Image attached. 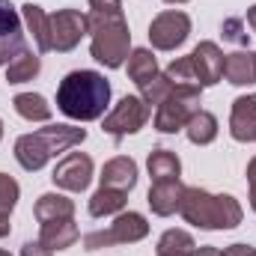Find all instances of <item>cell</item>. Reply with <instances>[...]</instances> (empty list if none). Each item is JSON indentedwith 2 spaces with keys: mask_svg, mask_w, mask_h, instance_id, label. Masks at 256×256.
<instances>
[{
  "mask_svg": "<svg viewBox=\"0 0 256 256\" xmlns=\"http://www.w3.org/2000/svg\"><path fill=\"white\" fill-rule=\"evenodd\" d=\"M110 104V84L102 72L78 68L68 72L57 86V110L74 122L102 120Z\"/></svg>",
  "mask_w": 256,
  "mask_h": 256,
  "instance_id": "cell-1",
  "label": "cell"
},
{
  "mask_svg": "<svg viewBox=\"0 0 256 256\" xmlns=\"http://www.w3.org/2000/svg\"><path fill=\"white\" fill-rule=\"evenodd\" d=\"M84 140H86V128L66 126V122L45 126V128H39V131H33V134H21L15 140V161L27 173H36L51 158H57L60 152H68V149L80 146Z\"/></svg>",
  "mask_w": 256,
  "mask_h": 256,
  "instance_id": "cell-2",
  "label": "cell"
},
{
  "mask_svg": "<svg viewBox=\"0 0 256 256\" xmlns=\"http://www.w3.org/2000/svg\"><path fill=\"white\" fill-rule=\"evenodd\" d=\"M179 214L196 230H236L244 218L242 206L230 194H208L202 188H185Z\"/></svg>",
  "mask_w": 256,
  "mask_h": 256,
  "instance_id": "cell-3",
  "label": "cell"
},
{
  "mask_svg": "<svg viewBox=\"0 0 256 256\" xmlns=\"http://www.w3.org/2000/svg\"><path fill=\"white\" fill-rule=\"evenodd\" d=\"M90 18V54L104 68L126 66L131 54V30L122 12L116 15H86Z\"/></svg>",
  "mask_w": 256,
  "mask_h": 256,
  "instance_id": "cell-4",
  "label": "cell"
},
{
  "mask_svg": "<svg viewBox=\"0 0 256 256\" xmlns=\"http://www.w3.org/2000/svg\"><path fill=\"white\" fill-rule=\"evenodd\" d=\"M200 86H173V92L158 104L155 110V128L161 134H176L185 131V126L191 122V116L200 110Z\"/></svg>",
  "mask_w": 256,
  "mask_h": 256,
  "instance_id": "cell-5",
  "label": "cell"
},
{
  "mask_svg": "<svg viewBox=\"0 0 256 256\" xmlns=\"http://www.w3.org/2000/svg\"><path fill=\"white\" fill-rule=\"evenodd\" d=\"M149 236V220L140 212H120L108 230H96L84 236L86 250H102L110 244H137Z\"/></svg>",
  "mask_w": 256,
  "mask_h": 256,
  "instance_id": "cell-6",
  "label": "cell"
},
{
  "mask_svg": "<svg viewBox=\"0 0 256 256\" xmlns=\"http://www.w3.org/2000/svg\"><path fill=\"white\" fill-rule=\"evenodd\" d=\"M188 36H191V18L182 9L158 12L149 24V42L155 51H176L188 42Z\"/></svg>",
  "mask_w": 256,
  "mask_h": 256,
  "instance_id": "cell-7",
  "label": "cell"
},
{
  "mask_svg": "<svg viewBox=\"0 0 256 256\" xmlns=\"http://www.w3.org/2000/svg\"><path fill=\"white\" fill-rule=\"evenodd\" d=\"M146 120H149V104L140 98V96H122L116 104H114V110L104 116V131L114 137V140H122L128 134H137L140 128L146 126Z\"/></svg>",
  "mask_w": 256,
  "mask_h": 256,
  "instance_id": "cell-8",
  "label": "cell"
},
{
  "mask_svg": "<svg viewBox=\"0 0 256 256\" xmlns=\"http://www.w3.org/2000/svg\"><path fill=\"white\" fill-rule=\"evenodd\" d=\"M90 33V18L78 9H60L51 15V51L68 54Z\"/></svg>",
  "mask_w": 256,
  "mask_h": 256,
  "instance_id": "cell-9",
  "label": "cell"
},
{
  "mask_svg": "<svg viewBox=\"0 0 256 256\" xmlns=\"http://www.w3.org/2000/svg\"><path fill=\"white\" fill-rule=\"evenodd\" d=\"M51 182L72 194L86 191L90 182H92V158L86 152H68L63 161H57V167L51 173Z\"/></svg>",
  "mask_w": 256,
  "mask_h": 256,
  "instance_id": "cell-10",
  "label": "cell"
},
{
  "mask_svg": "<svg viewBox=\"0 0 256 256\" xmlns=\"http://www.w3.org/2000/svg\"><path fill=\"white\" fill-rule=\"evenodd\" d=\"M24 48L27 45H24L21 12L9 0H0V66H9Z\"/></svg>",
  "mask_w": 256,
  "mask_h": 256,
  "instance_id": "cell-11",
  "label": "cell"
},
{
  "mask_svg": "<svg viewBox=\"0 0 256 256\" xmlns=\"http://www.w3.org/2000/svg\"><path fill=\"white\" fill-rule=\"evenodd\" d=\"M224 60L226 54L218 48V42H200L191 51V63L196 72V80L200 86H214L220 78H224Z\"/></svg>",
  "mask_w": 256,
  "mask_h": 256,
  "instance_id": "cell-12",
  "label": "cell"
},
{
  "mask_svg": "<svg viewBox=\"0 0 256 256\" xmlns=\"http://www.w3.org/2000/svg\"><path fill=\"white\" fill-rule=\"evenodd\" d=\"M230 134L238 143H254L256 140V92L238 96L230 110Z\"/></svg>",
  "mask_w": 256,
  "mask_h": 256,
  "instance_id": "cell-13",
  "label": "cell"
},
{
  "mask_svg": "<svg viewBox=\"0 0 256 256\" xmlns=\"http://www.w3.org/2000/svg\"><path fill=\"white\" fill-rule=\"evenodd\" d=\"M182 191H185V185H182L179 179H173V182H152L149 196H146L152 214H158V218L176 214L179 206H182Z\"/></svg>",
  "mask_w": 256,
  "mask_h": 256,
  "instance_id": "cell-14",
  "label": "cell"
},
{
  "mask_svg": "<svg viewBox=\"0 0 256 256\" xmlns=\"http://www.w3.org/2000/svg\"><path fill=\"white\" fill-rule=\"evenodd\" d=\"M102 188H116V191H131L137 185V161L128 155H116L102 167Z\"/></svg>",
  "mask_w": 256,
  "mask_h": 256,
  "instance_id": "cell-15",
  "label": "cell"
},
{
  "mask_svg": "<svg viewBox=\"0 0 256 256\" xmlns=\"http://www.w3.org/2000/svg\"><path fill=\"white\" fill-rule=\"evenodd\" d=\"M21 21H24L27 33L33 36L36 54H48L51 51V15H45V9L36 6V3H24L21 6Z\"/></svg>",
  "mask_w": 256,
  "mask_h": 256,
  "instance_id": "cell-16",
  "label": "cell"
},
{
  "mask_svg": "<svg viewBox=\"0 0 256 256\" xmlns=\"http://www.w3.org/2000/svg\"><path fill=\"white\" fill-rule=\"evenodd\" d=\"M78 238H80V230H78L74 218L48 220V224H42V230H39V242H42L48 250H68Z\"/></svg>",
  "mask_w": 256,
  "mask_h": 256,
  "instance_id": "cell-17",
  "label": "cell"
},
{
  "mask_svg": "<svg viewBox=\"0 0 256 256\" xmlns=\"http://www.w3.org/2000/svg\"><path fill=\"white\" fill-rule=\"evenodd\" d=\"M146 170H149L152 182H173V179L182 176V161L170 149H155L146 158Z\"/></svg>",
  "mask_w": 256,
  "mask_h": 256,
  "instance_id": "cell-18",
  "label": "cell"
},
{
  "mask_svg": "<svg viewBox=\"0 0 256 256\" xmlns=\"http://www.w3.org/2000/svg\"><path fill=\"white\" fill-rule=\"evenodd\" d=\"M33 214L39 224H48V220H66V218H74V202L63 196V194H42L33 206Z\"/></svg>",
  "mask_w": 256,
  "mask_h": 256,
  "instance_id": "cell-19",
  "label": "cell"
},
{
  "mask_svg": "<svg viewBox=\"0 0 256 256\" xmlns=\"http://www.w3.org/2000/svg\"><path fill=\"white\" fill-rule=\"evenodd\" d=\"M224 78H226L232 86H250V84H256L254 54H250V51L226 54V60H224Z\"/></svg>",
  "mask_w": 256,
  "mask_h": 256,
  "instance_id": "cell-20",
  "label": "cell"
},
{
  "mask_svg": "<svg viewBox=\"0 0 256 256\" xmlns=\"http://www.w3.org/2000/svg\"><path fill=\"white\" fill-rule=\"evenodd\" d=\"M12 104H15V114L27 122H48L51 120V104L39 92H18L12 98Z\"/></svg>",
  "mask_w": 256,
  "mask_h": 256,
  "instance_id": "cell-21",
  "label": "cell"
},
{
  "mask_svg": "<svg viewBox=\"0 0 256 256\" xmlns=\"http://www.w3.org/2000/svg\"><path fill=\"white\" fill-rule=\"evenodd\" d=\"M128 202L126 191H116V188H98V191L90 196V214L92 218H110V214H120Z\"/></svg>",
  "mask_w": 256,
  "mask_h": 256,
  "instance_id": "cell-22",
  "label": "cell"
},
{
  "mask_svg": "<svg viewBox=\"0 0 256 256\" xmlns=\"http://www.w3.org/2000/svg\"><path fill=\"white\" fill-rule=\"evenodd\" d=\"M185 134H188V140H191L194 146H208L218 137V116L200 108L191 116V122L185 126Z\"/></svg>",
  "mask_w": 256,
  "mask_h": 256,
  "instance_id": "cell-23",
  "label": "cell"
},
{
  "mask_svg": "<svg viewBox=\"0 0 256 256\" xmlns=\"http://www.w3.org/2000/svg\"><path fill=\"white\" fill-rule=\"evenodd\" d=\"M39 68H42L39 54H33L30 48H24L12 63L6 66V84H27V80H33L39 74Z\"/></svg>",
  "mask_w": 256,
  "mask_h": 256,
  "instance_id": "cell-24",
  "label": "cell"
},
{
  "mask_svg": "<svg viewBox=\"0 0 256 256\" xmlns=\"http://www.w3.org/2000/svg\"><path fill=\"white\" fill-rule=\"evenodd\" d=\"M158 74V63H155V54L149 51V48H134L131 54H128V78L137 84V86H143L146 80H152Z\"/></svg>",
  "mask_w": 256,
  "mask_h": 256,
  "instance_id": "cell-25",
  "label": "cell"
},
{
  "mask_svg": "<svg viewBox=\"0 0 256 256\" xmlns=\"http://www.w3.org/2000/svg\"><path fill=\"white\" fill-rule=\"evenodd\" d=\"M194 248H196V242H194L191 232H185V230H167L158 238L155 254L158 256H191Z\"/></svg>",
  "mask_w": 256,
  "mask_h": 256,
  "instance_id": "cell-26",
  "label": "cell"
},
{
  "mask_svg": "<svg viewBox=\"0 0 256 256\" xmlns=\"http://www.w3.org/2000/svg\"><path fill=\"white\" fill-rule=\"evenodd\" d=\"M164 74L170 78V84H173V86H200L196 72H194V63H191V54H188V57L173 60V63L167 66V72H164ZM200 90H202V86H200Z\"/></svg>",
  "mask_w": 256,
  "mask_h": 256,
  "instance_id": "cell-27",
  "label": "cell"
},
{
  "mask_svg": "<svg viewBox=\"0 0 256 256\" xmlns=\"http://www.w3.org/2000/svg\"><path fill=\"white\" fill-rule=\"evenodd\" d=\"M173 92V84H170V78L164 74V72H158L152 80H146L143 86H140V98L152 108V104H161L167 96Z\"/></svg>",
  "mask_w": 256,
  "mask_h": 256,
  "instance_id": "cell-28",
  "label": "cell"
},
{
  "mask_svg": "<svg viewBox=\"0 0 256 256\" xmlns=\"http://www.w3.org/2000/svg\"><path fill=\"white\" fill-rule=\"evenodd\" d=\"M18 196H21V185L12 176L0 173V218L12 214V208L18 206Z\"/></svg>",
  "mask_w": 256,
  "mask_h": 256,
  "instance_id": "cell-29",
  "label": "cell"
},
{
  "mask_svg": "<svg viewBox=\"0 0 256 256\" xmlns=\"http://www.w3.org/2000/svg\"><path fill=\"white\" fill-rule=\"evenodd\" d=\"M220 30H224V39H226V42L248 45V33H244V24H242V18H226Z\"/></svg>",
  "mask_w": 256,
  "mask_h": 256,
  "instance_id": "cell-30",
  "label": "cell"
},
{
  "mask_svg": "<svg viewBox=\"0 0 256 256\" xmlns=\"http://www.w3.org/2000/svg\"><path fill=\"white\" fill-rule=\"evenodd\" d=\"M92 15H116L122 12V0H90Z\"/></svg>",
  "mask_w": 256,
  "mask_h": 256,
  "instance_id": "cell-31",
  "label": "cell"
},
{
  "mask_svg": "<svg viewBox=\"0 0 256 256\" xmlns=\"http://www.w3.org/2000/svg\"><path fill=\"white\" fill-rule=\"evenodd\" d=\"M248 185H250V208L256 212V155L248 161Z\"/></svg>",
  "mask_w": 256,
  "mask_h": 256,
  "instance_id": "cell-32",
  "label": "cell"
},
{
  "mask_svg": "<svg viewBox=\"0 0 256 256\" xmlns=\"http://www.w3.org/2000/svg\"><path fill=\"white\" fill-rule=\"evenodd\" d=\"M54 250H48L42 242H27L24 248H21V256H51Z\"/></svg>",
  "mask_w": 256,
  "mask_h": 256,
  "instance_id": "cell-33",
  "label": "cell"
},
{
  "mask_svg": "<svg viewBox=\"0 0 256 256\" xmlns=\"http://www.w3.org/2000/svg\"><path fill=\"white\" fill-rule=\"evenodd\" d=\"M220 256H256V248L250 244H230V248H224Z\"/></svg>",
  "mask_w": 256,
  "mask_h": 256,
  "instance_id": "cell-34",
  "label": "cell"
},
{
  "mask_svg": "<svg viewBox=\"0 0 256 256\" xmlns=\"http://www.w3.org/2000/svg\"><path fill=\"white\" fill-rule=\"evenodd\" d=\"M191 256H220V250L218 248H194Z\"/></svg>",
  "mask_w": 256,
  "mask_h": 256,
  "instance_id": "cell-35",
  "label": "cell"
},
{
  "mask_svg": "<svg viewBox=\"0 0 256 256\" xmlns=\"http://www.w3.org/2000/svg\"><path fill=\"white\" fill-rule=\"evenodd\" d=\"M12 232V224H9V218H0V238H6Z\"/></svg>",
  "mask_w": 256,
  "mask_h": 256,
  "instance_id": "cell-36",
  "label": "cell"
},
{
  "mask_svg": "<svg viewBox=\"0 0 256 256\" xmlns=\"http://www.w3.org/2000/svg\"><path fill=\"white\" fill-rule=\"evenodd\" d=\"M248 24H250V30L256 33V6H248Z\"/></svg>",
  "mask_w": 256,
  "mask_h": 256,
  "instance_id": "cell-37",
  "label": "cell"
},
{
  "mask_svg": "<svg viewBox=\"0 0 256 256\" xmlns=\"http://www.w3.org/2000/svg\"><path fill=\"white\" fill-rule=\"evenodd\" d=\"M164 3H188V0H164Z\"/></svg>",
  "mask_w": 256,
  "mask_h": 256,
  "instance_id": "cell-38",
  "label": "cell"
},
{
  "mask_svg": "<svg viewBox=\"0 0 256 256\" xmlns=\"http://www.w3.org/2000/svg\"><path fill=\"white\" fill-rule=\"evenodd\" d=\"M0 140H3V120H0Z\"/></svg>",
  "mask_w": 256,
  "mask_h": 256,
  "instance_id": "cell-39",
  "label": "cell"
},
{
  "mask_svg": "<svg viewBox=\"0 0 256 256\" xmlns=\"http://www.w3.org/2000/svg\"><path fill=\"white\" fill-rule=\"evenodd\" d=\"M0 256H12V254H9V250H0Z\"/></svg>",
  "mask_w": 256,
  "mask_h": 256,
  "instance_id": "cell-40",
  "label": "cell"
},
{
  "mask_svg": "<svg viewBox=\"0 0 256 256\" xmlns=\"http://www.w3.org/2000/svg\"><path fill=\"white\" fill-rule=\"evenodd\" d=\"M254 68H256V54H254Z\"/></svg>",
  "mask_w": 256,
  "mask_h": 256,
  "instance_id": "cell-41",
  "label": "cell"
}]
</instances>
